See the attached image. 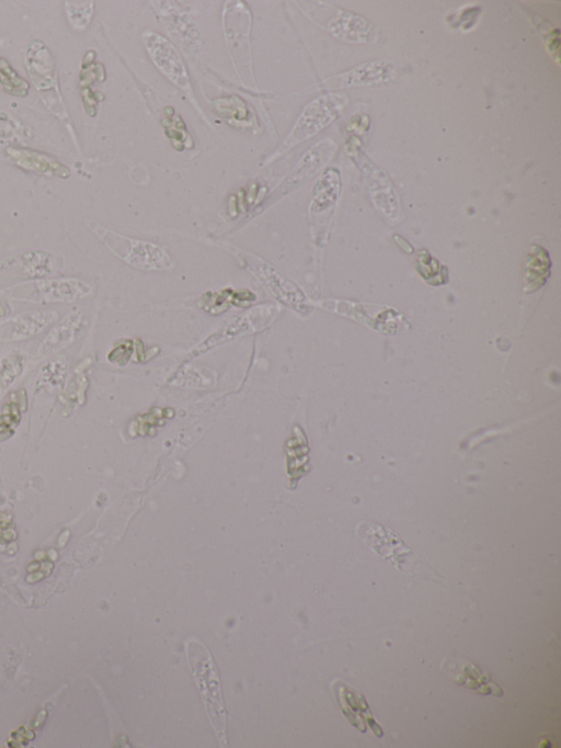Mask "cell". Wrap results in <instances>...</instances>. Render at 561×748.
<instances>
[{
	"mask_svg": "<svg viewBox=\"0 0 561 748\" xmlns=\"http://www.w3.org/2000/svg\"><path fill=\"white\" fill-rule=\"evenodd\" d=\"M89 226L112 254L135 269L170 270L175 266L174 259L164 248L156 244L134 240V238L106 229L105 226L96 222H90Z\"/></svg>",
	"mask_w": 561,
	"mask_h": 748,
	"instance_id": "7a4b0ae2",
	"label": "cell"
},
{
	"mask_svg": "<svg viewBox=\"0 0 561 748\" xmlns=\"http://www.w3.org/2000/svg\"><path fill=\"white\" fill-rule=\"evenodd\" d=\"M66 6L67 16L70 19L71 25L74 26L78 31H83L89 25L91 17L94 13V3H85V6H74L73 3H68Z\"/></svg>",
	"mask_w": 561,
	"mask_h": 748,
	"instance_id": "2e32d148",
	"label": "cell"
},
{
	"mask_svg": "<svg viewBox=\"0 0 561 748\" xmlns=\"http://www.w3.org/2000/svg\"><path fill=\"white\" fill-rule=\"evenodd\" d=\"M34 290L21 300L39 304H71L90 296V285L77 278L43 279L33 283Z\"/></svg>",
	"mask_w": 561,
	"mask_h": 748,
	"instance_id": "52a82bcc",
	"label": "cell"
},
{
	"mask_svg": "<svg viewBox=\"0 0 561 748\" xmlns=\"http://www.w3.org/2000/svg\"><path fill=\"white\" fill-rule=\"evenodd\" d=\"M0 86L9 95L26 97L29 94L30 85L22 78L11 65L0 58Z\"/></svg>",
	"mask_w": 561,
	"mask_h": 748,
	"instance_id": "9a60e30c",
	"label": "cell"
},
{
	"mask_svg": "<svg viewBox=\"0 0 561 748\" xmlns=\"http://www.w3.org/2000/svg\"><path fill=\"white\" fill-rule=\"evenodd\" d=\"M187 659L196 679L203 704L208 713L217 741L227 744V710L219 670L208 648L198 639H190L186 645Z\"/></svg>",
	"mask_w": 561,
	"mask_h": 748,
	"instance_id": "6da1fadb",
	"label": "cell"
},
{
	"mask_svg": "<svg viewBox=\"0 0 561 748\" xmlns=\"http://www.w3.org/2000/svg\"><path fill=\"white\" fill-rule=\"evenodd\" d=\"M6 152L11 161L27 170V172L44 176H57L64 179L71 176L70 169L49 155L28 149H20V147H8Z\"/></svg>",
	"mask_w": 561,
	"mask_h": 748,
	"instance_id": "8fae6325",
	"label": "cell"
},
{
	"mask_svg": "<svg viewBox=\"0 0 561 748\" xmlns=\"http://www.w3.org/2000/svg\"><path fill=\"white\" fill-rule=\"evenodd\" d=\"M64 259L43 251H30L0 260V279L43 280L60 274Z\"/></svg>",
	"mask_w": 561,
	"mask_h": 748,
	"instance_id": "5b68a950",
	"label": "cell"
},
{
	"mask_svg": "<svg viewBox=\"0 0 561 748\" xmlns=\"http://www.w3.org/2000/svg\"><path fill=\"white\" fill-rule=\"evenodd\" d=\"M27 65L32 82L41 95L53 92L60 97L53 56L41 41H33L29 44Z\"/></svg>",
	"mask_w": 561,
	"mask_h": 748,
	"instance_id": "30bf717a",
	"label": "cell"
},
{
	"mask_svg": "<svg viewBox=\"0 0 561 748\" xmlns=\"http://www.w3.org/2000/svg\"><path fill=\"white\" fill-rule=\"evenodd\" d=\"M359 536L366 546L391 563L400 572L415 575L417 566L425 564L393 530L375 523H363Z\"/></svg>",
	"mask_w": 561,
	"mask_h": 748,
	"instance_id": "3957f363",
	"label": "cell"
},
{
	"mask_svg": "<svg viewBox=\"0 0 561 748\" xmlns=\"http://www.w3.org/2000/svg\"><path fill=\"white\" fill-rule=\"evenodd\" d=\"M327 30L343 42H368L372 25L361 16L338 10L336 16L328 22Z\"/></svg>",
	"mask_w": 561,
	"mask_h": 748,
	"instance_id": "7c38bea8",
	"label": "cell"
},
{
	"mask_svg": "<svg viewBox=\"0 0 561 748\" xmlns=\"http://www.w3.org/2000/svg\"><path fill=\"white\" fill-rule=\"evenodd\" d=\"M85 327V317L83 312L73 311L66 315L64 319L55 325L48 337L43 340L41 350L43 355H48L51 351L63 348L78 337Z\"/></svg>",
	"mask_w": 561,
	"mask_h": 748,
	"instance_id": "4fadbf2b",
	"label": "cell"
},
{
	"mask_svg": "<svg viewBox=\"0 0 561 748\" xmlns=\"http://www.w3.org/2000/svg\"><path fill=\"white\" fill-rule=\"evenodd\" d=\"M342 98L337 95L323 96L315 99L303 111L295 123L288 138L284 140L276 156L290 152L293 147L313 138L323 131L338 116Z\"/></svg>",
	"mask_w": 561,
	"mask_h": 748,
	"instance_id": "277c9868",
	"label": "cell"
},
{
	"mask_svg": "<svg viewBox=\"0 0 561 748\" xmlns=\"http://www.w3.org/2000/svg\"><path fill=\"white\" fill-rule=\"evenodd\" d=\"M396 77L395 66L385 61H373L352 68L351 71L331 77L324 82L327 89H345L384 85Z\"/></svg>",
	"mask_w": 561,
	"mask_h": 748,
	"instance_id": "9c48e42d",
	"label": "cell"
},
{
	"mask_svg": "<svg viewBox=\"0 0 561 748\" xmlns=\"http://www.w3.org/2000/svg\"><path fill=\"white\" fill-rule=\"evenodd\" d=\"M22 131L19 123L11 119L5 112L0 111V143L17 141Z\"/></svg>",
	"mask_w": 561,
	"mask_h": 748,
	"instance_id": "e0dca14e",
	"label": "cell"
},
{
	"mask_svg": "<svg viewBox=\"0 0 561 748\" xmlns=\"http://www.w3.org/2000/svg\"><path fill=\"white\" fill-rule=\"evenodd\" d=\"M144 43L153 63L165 77L177 87L189 93L191 89L189 74L179 52L164 37L155 32L144 34Z\"/></svg>",
	"mask_w": 561,
	"mask_h": 748,
	"instance_id": "8992f818",
	"label": "cell"
},
{
	"mask_svg": "<svg viewBox=\"0 0 561 748\" xmlns=\"http://www.w3.org/2000/svg\"><path fill=\"white\" fill-rule=\"evenodd\" d=\"M57 316H59V314L56 312L42 310L22 313L16 317L13 323H11V337L14 339H22L38 334L43 331L45 327L54 322L57 319Z\"/></svg>",
	"mask_w": 561,
	"mask_h": 748,
	"instance_id": "5bb4252c",
	"label": "cell"
},
{
	"mask_svg": "<svg viewBox=\"0 0 561 748\" xmlns=\"http://www.w3.org/2000/svg\"><path fill=\"white\" fill-rule=\"evenodd\" d=\"M4 315H6V309H5V306L2 303H0V320L3 319Z\"/></svg>",
	"mask_w": 561,
	"mask_h": 748,
	"instance_id": "ac0fdd59",
	"label": "cell"
},
{
	"mask_svg": "<svg viewBox=\"0 0 561 748\" xmlns=\"http://www.w3.org/2000/svg\"><path fill=\"white\" fill-rule=\"evenodd\" d=\"M153 5L170 36L180 47L188 52H198L202 45L201 34L191 16L174 2H158Z\"/></svg>",
	"mask_w": 561,
	"mask_h": 748,
	"instance_id": "ba28073f",
	"label": "cell"
}]
</instances>
